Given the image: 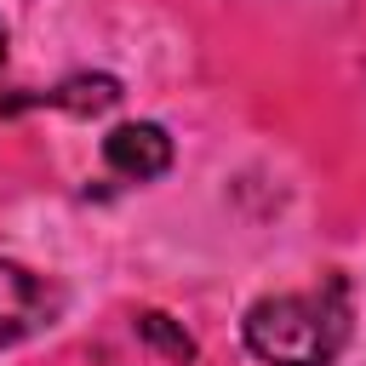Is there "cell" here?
Returning a JSON list of instances; mask_svg holds the SVG:
<instances>
[{"instance_id":"cell-3","label":"cell","mask_w":366,"mask_h":366,"mask_svg":"<svg viewBox=\"0 0 366 366\" xmlns=\"http://www.w3.org/2000/svg\"><path fill=\"white\" fill-rule=\"evenodd\" d=\"M103 160H109L114 177L149 183V177H160V172L172 166V137H166L154 120H132V126H114V132L103 137Z\"/></svg>"},{"instance_id":"cell-2","label":"cell","mask_w":366,"mask_h":366,"mask_svg":"<svg viewBox=\"0 0 366 366\" xmlns=\"http://www.w3.org/2000/svg\"><path fill=\"white\" fill-rule=\"evenodd\" d=\"M57 309H63V292L46 274H34L23 263H0V343H23V337L46 332L57 320Z\"/></svg>"},{"instance_id":"cell-5","label":"cell","mask_w":366,"mask_h":366,"mask_svg":"<svg viewBox=\"0 0 366 366\" xmlns=\"http://www.w3.org/2000/svg\"><path fill=\"white\" fill-rule=\"evenodd\" d=\"M137 332H143V337H149L154 349H166L172 360H189V355H194V343H189V332H177V326H172L166 315H137Z\"/></svg>"},{"instance_id":"cell-4","label":"cell","mask_w":366,"mask_h":366,"mask_svg":"<svg viewBox=\"0 0 366 366\" xmlns=\"http://www.w3.org/2000/svg\"><path fill=\"white\" fill-rule=\"evenodd\" d=\"M51 103H63L69 114H103V109L120 103V80L114 74H74L51 92Z\"/></svg>"},{"instance_id":"cell-1","label":"cell","mask_w":366,"mask_h":366,"mask_svg":"<svg viewBox=\"0 0 366 366\" xmlns=\"http://www.w3.org/2000/svg\"><path fill=\"white\" fill-rule=\"evenodd\" d=\"M246 349L269 366H332L349 343V286L332 274L315 292L257 297L240 320Z\"/></svg>"},{"instance_id":"cell-6","label":"cell","mask_w":366,"mask_h":366,"mask_svg":"<svg viewBox=\"0 0 366 366\" xmlns=\"http://www.w3.org/2000/svg\"><path fill=\"white\" fill-rule=\"evenodd\" d=\"M0 57H6V23H0Z\"/></svg>"}]
</instances>
